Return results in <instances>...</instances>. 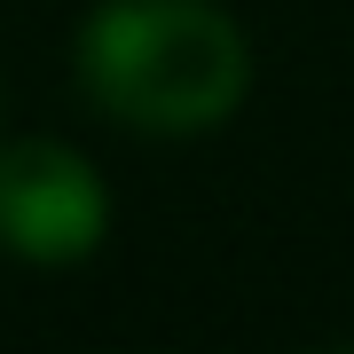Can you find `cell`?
<instances>
[{
  "label": "cell",
  "instance_id": "obj_1",
  "mask_svg": "<svg viewBox=\"0 0 354 354\" xmlns=\"http://www.w3.org/2000/svg\"><path fill=\"white\" fill-rule=\"evenodd\" d=\"M71 71L111 127L213 134L252 95V39L221 0H102L71 39Z\"/></svg>",
  "mask_w": 354,
  "mask_h": 354
},
{
  "label": "cell",
  "instance_id": "obj_2",
  "mask_svg": "<svg viewBox=\"0 0 354 354\" xmlns=\"http://www.w3.org/2000/svg\"><path fill=\"white\" fill-rule=\"evenodd\" d=\"M111 236V189L71 142H0V252L32 268H79Z\"/></svg>",
  "mask_w": 354,
  "mask_h": 354
}]
</instances>
